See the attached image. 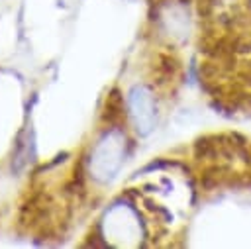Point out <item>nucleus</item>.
Returning a JSON list of instances; mask_svg holds the SVG:
<instances>
[{"mask_svg": "<svg viewBox=\"0 0 251 249\" xmlns=\"http://www.w3.org/2000/svg\"><path fill=\"white\" fill-rule=\"evenodd\" d=\"M124 112V106H122V96H120V90L118 88H112L108 98H106V106H104V114H102V120L108 122V124H114Z\"/></svg>", "mask_w": 251, "mask_h": 249, "instance_id": "obj_3", "label": "nucleus"}, {"mask_svg": "<svg viewBox=\"0 0 251 249\" xmlns=\"http://www.w3.org/2000/svg\"><path fill=\"white\" fill-rule=\"evenodd\" d=\"M127 108L135 133L141 137L149 135L157 120V106L151 88H147L145 84H135L127 94Z\"/></svg>", "mask_w": 251, "mask_h": 249, "instance_id": "obj_2", "label": "nucleus"}, {"mask_svg": "<svg viewBox=\"0 0 251 249\" xmlns=\"http://www.w3.org/2000/svg\"><path fill=\"white\" fill-rule=\"evenodd\" d=\"M127 147V137L120 127H110L96 143L90 155V173L96 180L108 182L114 178L124 163Z\"/></svg>", "mask_w": 251, "mask_h": 249, "instance_id": "obj_1", "label": "nucleus"}]
</instances>
